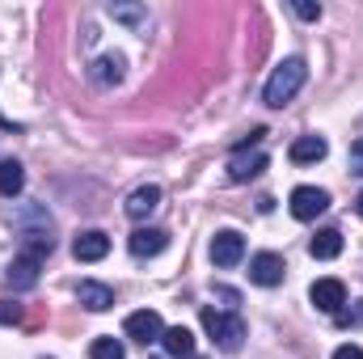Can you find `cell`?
I'll return each instance as SVG.
<instances>
[{
	"mask_svg": "<svg viewBox=\"0 0 363 359\" xmlns=\"http://www.w3.org/2000/svg\"><path fill=\"white\" fill-rule=\"evenodd\" d=\"M304 81H308V64H304L300 55H291V60H283V64L271 72V81H267V89H262V101L279 110V106H287V101L300 93Z\"/></svg>",
	"mask_w": 363,
	"mask_h": 359,
	"instance_id": "1",
	"label": "cell"
},
{
	"mask_svg": "<svg viewBox=\"0 0 363 359\" xmlns=\"http://www.w3.org/2000/svg\"><path fill=\"white\" fill-rule=\"evenodd\" d=\"M199 321H203V330L211 334V343H216L220 351H241V343H245V321H241V313H216V309H203Z\"/></svg>",
	"mask_w": 363,
	"mask_h": 359,
	"instance_id": "2",
	"label": "cell"
},
{
	"mask_svg": "<svg viewBox=\"0 0 363 359\" xmlns=\"http://www.w3.org/2000/svg\"><path fill=\"white\" fill-rule=\"evenodd\" d=\"M325 207H330V190H321V186H296L291 190V216L296 220H317Z\"/></svg>",
	"mask_w": 363,
	"mask_h": 359,
	"instance_id": "3",
	"label": "cell"
},
{
	"mask_svg": "<svg viewBox=\"0 0 363 359\" xmlns=\"http://www.w3.org/2000/svg\"><path fill=\"white\" fill-rule=\"evenodd\" d=\"M127 338H135V343H161L165 338V321H161V313H152V309H140V313H131L127 317Z\"/></svg>",
	"mask_w": 363,
	"mask_h": 359,
	"instance_id": "4",
	"label": "cell"
},
{
	"mask_svg": "<svg viewBox=\"0 0 363 359\" xmlns=\"http://www.w3.org/2000/svg\"><path fill=\"white\" fill-rule=\"evenodd\" d=\"M241 258H245V237H241V233L224 228V233L211 237V263H216V267L228 270V267H237Z\"/></svg>",
	"mask_w": 363,
	"mask_h": 359,
	"instance_id": "5",
	"label": "cell"
},
{
	"mask_svg": "<svg viewBox=\"0 0 363 359\" xmlns=\"http://www.w3.org/2000/svg\"><path fill=\"white\" fill-rule=\"evenodd\" d=\"M308 300L321 309V313H342V304H347V287H342V279H317L313 287H308Z\"/></svg>",
	"mask_w": 363,
	"mask_h": 359,
	"instance_id": "6",
	"label": "cell"
},
{
	"mask_svg": "<svg viewBox=\"0 0 363 359\" xmlns=\"http://www.w3.org/2000/svg\"><path fill=\"white\" fill-rule=\"evenodd\" d=\"M283 270H287V263H283V254H254L250 258V279L258 283V287H274V283H283Z\"/></svg>",
	"mask_w": 363,
	"mask_h": 359,
	"instance_id": "7",
	"label": "cell"
},
{
	"mask_svg": "<svg viewBox=\"0 0 363 359\" xmlns=\"http://www.w3.org/2000/svg\"><path fill=\"white\" fill-rule=\"evenodd\" d=\"M267 170V153H250V148H237L233 153V161H228V178L233 182H250V178H258Z\"/></svg>",
	"mask_w": 363,
	"mask_h": 359,
	"instance_id": "8",
	"label": "cell"
},
{
	"mask_svg": "<svg viewBox=\"0 0 363 359\" xmlns=\"http://www.w3.org/2000/svg\"><path fill=\"white\" fill-rule=\"evenodd\" d=\"M127 245H131L135 258H157V254L169 245V233H165V228H135Z\"/></svg>",
	"mask_w": 363,
	"mask_h": 359,
	"instance_id": "9",
	"label": "cell"
},
{
	"mask_svg": "<svg viewBox=\"0 0 363 359\" xmlns=\"http://www.w3.org/2000/svg\"><path fill=\"white\" fill-rule=\"evenodd\" d=\"M38 267H43V258H34V254H17L13 263H9V283H13V292H26V287H34L38 283Z\"/></svg>",
	"mask_w": 363,
	"mask_h": 359,
	"instance_id": "10",
	"label": "cell"
},
{
	"mask_svg": "<svg viewBox=\"0 0 363 359\" xmlns=\"http://www.w3.org/2000/svg\"><path fill=\"white\" fill-rule=\"evenodd\" d=\"M72 254H77L81 263H101V258L110 254V237H106L101 228H89V233H81V237L72 241Z\"/></svg>",
	"mask_w": 363,
	"mask_h": 359,
	"instance_id": "11",
	"label": "cell"
},
{
	"mask_svg": "<svg viewBox=\"0 0 363 359\" xmlns=\"http://www.w3.org/2000/svg\"><path fill=\"white\" fill-rule=\"evenodd\" d=\"M123 207H127V216H131V220H144L148 211H157V207H161V186H140V190H131Z\"/></svg>",
	"mask_w": 363,
	"mask_h": 359,
	"instance_id": "12",
	"label": "cell"
},
{
	"mask_svg": "<svg viewBox=\"0 0 363 359\" xmlns=\"http://www.w3.org/2000/svg\"><path fill=\"white\" fill-rule=\"evenodd\" d=\"M77 296H81V304H85L89 313H106V309H114V287H106V283L85 279V283L77 287Z\"/></svg>",
	"mask_w": 363,
	"mask_h": 359,
	"instance_id": "13",
	"label": "cell"
},
{
	"mask_svg": "<svg viewBox=\"0 0 363 359\" xmlns=\"http://www.w3.org/2000/svg\"><path fill=\"white\" fill-rule=\"evenodd\" d=\"M325 153H330V144H325L321 136H300V140L287 148V157H291L296 165H313V161H321Z\"/></svg>",
	"mask_w": 363,
	"mask_h": 359,
	"instance_id": "14",
	"label": "cell"
},
{
	"mask_svg": "<svg viewBox=\"0 0 363 359\" xmlns=\"http://www.w3.org/2000/svg\"><path fill=\"white\" fill-rule=\"evenodd\" d=\"M308 254H313V258H321V263L338 258V254H342V233H338V228H321V233L308 241Z\"/></svg>",
	"mask_w": 363,
	"mask_h": 359,
	"instance_id": "15",
	"label": "cell"
},
{
	"mask_svg": "<svg viewBox=\"0 0 363 359\" xmlns=\"http://www.w3.org/2000/svg\"><path fill=\"white\" fill-rule=\"evenodd\" d=\"M161 347H165L174 359H190V355H194V334H190L186 326H174V330H165Z\"/></svg>",
	"mask_w": 363,
	"mask_h": 359,
	"instance_id": "16",
	"label": "cell"
},
{
	"mask_svg": "<svg viewBox=\"0 0 363 359\" xmlns=\"http://www.w3.org/2000/svg\"><path fill=\"white\" fill-rule=\"evenodd\" d=\"M21 186H26V170H21V161L4 157V161H0V194L13 199V194H21Z\"/></svg>",
	"mask_w": 363,
	"mask_h": 359,
	"instance_id": "17",
	"label": "cell"
},
{
	"mask_svg": "<svg viewBox=\"0 0 363 359\" xmlns=\"http://www.w3.org/2000/svg\"><path fill=\"white\" fill-rule=\"evenodd\" d=\"M93 81H97V85H118V81H123V60H118V55H101V60L93 64Z\"/></svg>",
	"mask_w": 363,
	"mask_h": 359,
	"instance_id": "18",
	"label": "cell"
},
{
	"mask_svg": "<svg viewBox=\"0 0 363 359\" xmlns=\"http://www.w3.org/2000/svg\"><path fill=\"white\" fill-rule=\"evenodd\" d=\"M89 359H127V351H123L118 338H97L89 347Z\"/></svg>",
	"mask_w": 363,
	"mask_h": 359,
	"instance_id": "19",
	"label": "cell"
},
{
	"mask_svg": "<svg viewBox=\"0 0 363 359\" xmlns=\"http://www.w3.org/2000/svg\"><path fill=\"white\" fill-rule=\"evenodd\" d=\"M26 321V304H17V300H0V326H21Z\"/></svg>",
	"mask_w": 363,
	"mask_h": 359,
	"instance_id": "20",
	"label": "cell"
},
{
	"mask_svg": "<svg viewBox=\"0 0 363 359\" xmlns=\"http://www.w3.org/2000/svg\"><path fill=\"white\" fill-rule=\"evenodd\" d=\"M291 9H296V17H304V21H317V17H321V4H313V0H296Z\"/></svg>",
	"mask_w": 363,
	"mask_h": 359,
	"instance_id": "21",
	"label": "cell"
},
{
	"mask_svg": "<svg viewBox=\"0 0 363 359\" xmlns=\"http://www.w3.org/2000/svg\"><path fill=\"white\" fill-rule=\"evenodd\" d=\"M114 17H118V21H144V9H135V4H114Z\"/></svg>",
	"mask_w": 363,
	"mask_h": 359,
	"instance_id": "22",
	"label": "cell"
},
{
	"mask_svg": "<svg viewBox=\"0 0 363 359\" xmlns=\"http://www.w3.org/2000/svg\"><path fill=\"white\" fill-rule=\"evenodd\" d=\"M351 174H363V140L351 144Z\"/></svg>",
	"mask_w": 363,
	"mask_h": 359,
	"instance_id": "23",
	"label": "cell"
},
{
	"mask_svg": "<svg viewBox=\"0 0 363 359\" xmlns=\"http://www.w3.org/2000/svg\"><path fill=\"white\" fill-rule=\"evenodd\" d=\"M216 296H220V300H228L233 309L241 304V292H233V287H224V283H216Z\"/></svg>",
	"mask_w": 363,
	"mask_h": 359,
	"instance_id": "24",
	"label": "cell"
},
{
	"mask_svg": "<svg viewBox=\"0 0 363 359\" xmlns=\"http://www.w3.org/2000/svg\"><path fill=\"white\" fill-rule=\"evenodd\" d=\"M334 359H363V347H351V343H347V347L334 351Z\"/></svg>",
	"mask_w": 363,
	"mask_h": 359,
	"instance_id": "25",
	"label": "cell"
},
{
	"mask_svg": "<svg viewBox=\"0 0 363 359\" xmlns=\"http://www.w3.org/2000/svg\"><path fill=\"white\" fill-rule=\"evenodd\" d=\"M43 317H47V313H43V309H34V313H30L21 326H26V330H38V326H43Z\"/></svg>",
	"mask_w": 363,
	"mask_h": 359,
	"instance_id": "26",
	"label": "cell"
},
{
	"mask_svg": "<svg viewBox=\"0 0 363 359\" xmlns=\"http://www.w3.org/2000/svg\"><path fill=\"white\" fill-rule=\"evenodd\" d=\"M0 127H4V131H21V123H13V118H4V114H0Z\"/></svg>",
	"mask_w": 363,
	"mask_h": 359,
	"instance_id": "27",
	"label": "cell"
},
{
	"mask_svg": "<svg viewBox=\"0 0 363 359\" xmlns=\"http://www.w3.org/2000/svg\"><path fill=\"white\" fill-rule=\"evenodd\" d=\"M355 211H359V220H363V190H359V199H355Z\"/></svg>",
	"mask_w": 363,
	"mask_h": 359,
	"instance_id": "28",
	"label": "cell"
}]
</instances>
